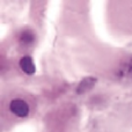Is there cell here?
<instances>
[{
	"instance_id": "cell-2",
	"label": "cell",
	"mask_w": 132,
	"mask_h": 132,
	"mask_svg": "<svg viewBox=\"0 0 132 132\" xmlns=\"http://www.w3.org/2000/svg\"><path fill=\"white\" fill-rule=\"evenodd\" d=\"M19 65L23 73L28 75H32L36 72V66H35L34 59L30 56H23L20 60H19Z\"/></svg>"
},
{
	"instance_id": "cell-1",
	"label": "cell",
	"mask_w": 132,
	"mask_h": 132,
	"mask_svg": "<svg viewBox=\"0 0 132 132\" xmlns=\"http://www.w3.org/2000/svg\"><path fill=\"white\" fill-rule=\"evenodd\" d=\"M9 111L18 118H26L30 114V107L22 98H13L9 102Z\"/></svg>"
},
{
	"instance_id": "cell-3",
	"label": "cell",
	"mask_w": 132,
	"mask_h": 132,
	"mask_svg": "<svg viewBox=\"0 0 132 132\" xmlns=\"http://www.w3.org/2000/svg\"><path fill=\"white\" fill-rule=\"evenodd\" d=\"M20 41L24 44H30L35 41V35L32 31L30 30H24V31L21 32V36H20Z\"/></svg>"
}]
</instances>
